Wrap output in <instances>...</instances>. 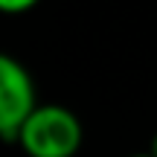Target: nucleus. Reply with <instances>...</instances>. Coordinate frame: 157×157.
<instances>
[{
	"instance_id": "nucleus-1",
	"label": "nucleus",
	"mask_w": 157,
	"mask_h": 157,
	"mask_svg": "<svg viewBox=\"0 0 157 157\" xmlns=\"http://www.w3.org/2000/svg\"><path fill=\"white\" fill-rule=\"evenodd\" d=\"M12 143L26 157H76L84 143V125L70 108L38 102L17 125Z\"/></svg>"
},
{
	"instance_id": "nucleus-4",
	"label": "nucleus",
	"mask_w": 157,
	"mask_h": 157,
	"mask_svg": "<svg viewBox=\"0 0 157 157\" xmlns=\"http://www.w3.org/2000/svg\"><path fill=\"white\" fill-rule=\"evenodd\" d=\"M148 157H157V134L151 137V148H148Z\"/></svg>"
},
{
	"instance_id": "nucleus-2",
	"label": "nucleus",
	"mask_w": 157,
	"mask_h": 157,
	"mask_svg": "<svg viewBox=\"0 0 157 157\" xmlns=\"http://www.w3.org/2000/svg\"><path fill=\"white\" fill-rule=\"evenodd\" d=\"M35 105V78L15 56L0 52V140H12L17 125Z\"/></svg>"
},
{
	"instance_id": "nucleus-5",
	"label": "nucleus",
	"mask_w": 157,
	"mask_h": 157,
	"mask_svg": "<svg viewBox=\"0 0 157 157\" xmlns=\"http://www.w3.org/2000/svg\"><path fill=\"white\" fill-rule=\"evenodd\" d=\"M131 157H148V154H131Z\"/></svg>"
},
{
	"instance_id": "nucleus-3",
	"label": "nucleus",
	"mask_w": 157,
	"mask_h": 157,
	"mask_svg": "<svg viewBox=\"0 0 157 157\" xmlns=\"http://www.w3.org/2000/svg\"><path fill=\"white\" fill-rule=\"evenodd\" d=\"M38 3L41 0H0V15H23Z\"/></svg>"
}]
</instances>
